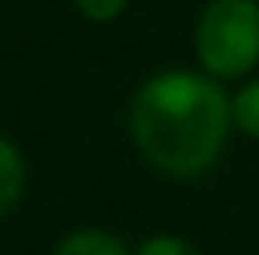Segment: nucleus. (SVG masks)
I'll use <instances>...</instances> for the list:
<instances>
[{
  "mask_svg": "<svg viewBox=\"0 0 259 255\" xmlns=\"http://www.w3.org/2000/svg\"><path fill=\"white\" fill-rule=\"evenodd\" d=\"M231 98L203 70H165L137 87L130 136L140 158L168 178H200L228 147Z\"/></svg>",
  "mask_w": 259,
  "mask_h": 255,
  "instance_id": "f257e3e1",
  "label": "nucleus"
},
{
  "mask_svg": "<svg viewBox=\"0 0 259 255\" xmlns=\"http://www.w3.org/2000/svg\"><path fill=\"white\" fill-rule=\"evenodd\" d=\"M196 60L217 81H238L259 63V0H210L196 21Z\"/></svg>",
  "mask_w": 259,
  "mask_h": 255,
  "instance_id": "f03ea898",
  "label": "nucleus"
},
{
  "mask_svg": "<svg viewBox=\"0 0 259 255\" xmlns=\"http://www.w3.org/2000/svg\"><path fill=\"white\" fill-rule=\"evenodd\" d=\"M53 255H133L126 248L123 238H116L112 231H102V227H81L74 234H67Z\"/></svg>",
  "mask_w": 259,
  "mask_h": 255,
  "instance_id": "7ed1b4c3",
  "label": "nucleus"
},
{
  "mask_svg": "<svg viewBox=\"0 0 259 255\" xmlns=\"http://www.w3.org/2000/svg\"><path fill=\"white\" fill-rule=\"evenodd\" d=\"M21 192H25V158L7 136H0V220L18 207Z\"/></svg>",
  "mask_w": 259,
  "mask_h": 255,
  "instance_id": "20e7f679",
  "label": "nucleus"
},
{
  "mask_svg": "<svg viewBox=\"0 0 259 255\" xmlns=\"http://www.w3.org/2000/svg\"><path fill=\"white\" fill-rule=\"evenodd\" d=\"M231 119H235V129H242L245 136L259 140V77L235 91V98H231Z\"/></svg>",
  "mask_w": 259,
  "mask_h": 255,
  "instance_id": "39448f33",
  "label": "nucleus"
},
{
  "mask_svg": "<svg viewBox=\"0 0 259 255\" xmlns=\"http://www.w3.org/2000/svg\"><path fill=\"white\" fill-rule=\"evenodd\" d=\"M133 255H203V252L193 241L179 238V234H154V238H147Z\"/></svg>",
  "mask_w": 259,
  "mask_h": 255,
  "instance_id": "423d86ee",
  "label": "nucleus"
},
{
  "mask_svg": "<svg viewBox=\"0 0 259 255\" xmlns=\"http://www.w3.org/2000/svg\"><path fill=\"white\" fill-rule=\"evenodd\" d=\"M77 4V11L84 14L88 21H112V18H119L123 11H126L130 0H74Z\"/></svg>",
  "mask_w": 259,
  "mask_h": 255,
  "instance_id": "0eeeda50",
  "label": "nucleus"
}]
</instances>
